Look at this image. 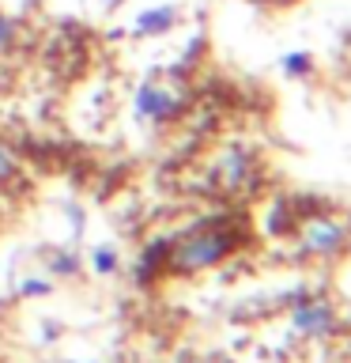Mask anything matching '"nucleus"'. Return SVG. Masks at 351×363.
I'll list each match as a JSON object with an SVG mask.
<instances>
[{
  "label": "nucleus",
  "mask_w": 351,
  "mask_h": 363,
  "mask_svg": "<svg viewBox=\"0 0 351 363\" xmlns=\"http://www.w3.org/2000/svg\"><path fill=\"white\" fill-rule=\"evenodd\" d=\"M242 246V235L226 223H197L189 231H181L166 250V269L174 277H192L212 265H219L223 257H231Z\"/></svg>",
  "instance_id": "1"
},
{
  "label": "nucleus",
  "mask_w": 351,
  "mask_h": 363,
  "mask_svg": "<svg viewBox=\"0 0 351 363\" xmlns=\"http://www.w3.org/2000/svg\"><path fill=\"white\" fill-rule=\"evenodd\" d=\"M91 265H95L98 277H110V272H117V250H113V246H98L95 254H91Z\"/></svg>",
  "instance_id": "8"
},
{
  "label": "nucleus",
  "mask_w": 351,
  "mask_h": 363,
  "mask_svg": "<svg viewBox=\"0 0 351 363\" xmlns=\"http://www.w3.org/2000/svg\"><path fill=\"white\" fill-rule=\"evenodd\" d=\"M181 102H185V91L178 84H170V79H147V84L136 91L132 106L147 121H170L181 110Z\"/></svg>",
  "instance_id": "2"
},
{
  "label": "nucleus",
  "mask_w": 351,
  "mask_h": 363,
  "mask_svg": "<svg viewBox=\"0 0 351 363\" xmlns=\"http://www.w3.org/2000/svg\"><path fill=\"white\" fill-rule=\"evenodd\" d=\"M174 23H178V8H174V4H159V8L140 11V16H136V23H132V30L144 34V38H151V34H166Z\"/></svg>",
  "instance_id": "5"
},
{
  "label": "nucleus",
  "mask_w": 351,
  "mask_h": 363,
  "mask_svg": "<svg viewBox=\"0 0 351 363\" xmlns=\"http://www.w3.org/2000/svg\"><path fill=\"white\" fill-rule=\"evenodd\" d=\"M280 68H283V76L302 79V76H310V72H313V57H310V53H302V50H294V53H287V57L280 61Z\"/></svg>",
  "instance_id": "7"
},
{
  "label": "nucleus",
  "mask_w": 351,
  "mask_h": 363,
  "mask_svg": "<svg viewBox=\"0 0 351 363\" xmlns=\"http://www.w3.org/2000/svg\"><path fill=\"white\" fill-rule=\"evenodd\" d=\"M23 178V163H19V155L11 152V147L0 140V189H8V186H16V182Z\"/></svg>",
  "instance_id": "6"
},
{
  "label": "nucleus",
  "mask_w": 351,
  "mask_h": 363,
  "mask_svg": "<svg viewBox=\"0 0 351 363\" xmlns=\"http://www.w3.org/2000/svg\"><path fill=\"white\" fill-rule=\"evenodd\" d=\"M291 322L299 333L306 337H328L336 329V314H333V306L321 303V299H306L294 306V314H291Z\"/></svg>",
  "instance_id": "4"
},
{
  "label": "nucleus",
  "mask_w": 351,
  "mask_h": 363,
  "mask_svg": "<svg viewBox=\"0 0 351 363\" xmlns=\"http://www.w3.org/2000/svg\"><path fill=\"white\" fill-rule=\"evenodd\" d=\"M76 269H79L76 254H53L50 257V272H53V277H72Z\"/></svg>",
  "instance_id": "9"
},
{
  "label": "nucleus",
  "mask_w": 351,
  "mask_h": 363,
  "mask_svg": "<svg viewBox=\"0 0 351 363\" xmlns=\"http://www.w3.org/2000/svg\"><path fill=\"white\" fill-rule=\"evenodd\" d=\"M347 246V227L333 220V216H317L302 227V250H310V254H340V250Z\"/></svg>",
  "instance_id": "3"
},
{
  "label": "nucleus",
  "mask_w": 351,
  "mask_h": 363,
  "mask_svg": "<svg viewBox=\"0 0 351 363\" xmlns=\"http://www.w3.org/2000/svg\"><path fill=\"white\" fill-rule=\"evenodd\" d=\"M45 291H50L45 280H23V288H19V295H45Z\"/></svg>",
  "instance_id": "11"
},
{
  "label": "nucleus",
  "mask_w": 351,
  "mask_h": 363,
  "mask_svg": "<svg viewBox=\"0 0 351 363\" xmlns=\"http://www.w3.org/2000/svg\"><path fill=\"white\" fill-rule=\"evenodd\" d=\"M11 42H16V19H8L4 11H0V50H8Z\"/></svg>",
  "instance_id": "10"
}]
</instances>
